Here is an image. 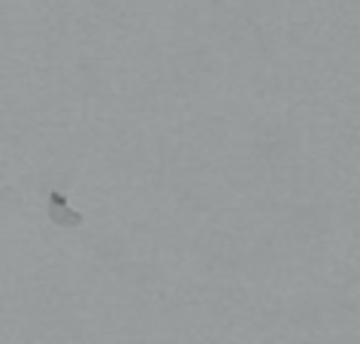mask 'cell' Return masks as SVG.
I'll use <instances>...</instances> for the list:
<instances>
[{
  "mask_svg": "<svg viewBox=\"0 0 360 344\" xmlns=\"http://www.w3.org/2000/svg\"><path fill=\"white\" fill-rule=\"evenodd\" d=\"M49 218L55 220L58 227H79L82 224V215H79V211H73L67 206V199L58 194V190H52V194H49Z\"/></svg>",
  "mask_w": 360,
  "mask_h": 344,
  "instance_id": "6da1fadb",
  "label": "cell"
}]
</instances>
